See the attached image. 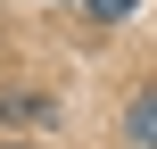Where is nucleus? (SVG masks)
<instances>
[{"label": "nucleus", "instance_id": "obj_1", "mask_svg": "<svg viewBox=\"0 0 157 149\" xmlns=\"http://www.w3.org/2000/svg\"><path fill=\"white\" fill-rule=\"evenodd\" d=\"M124 133H132L141 149H157V91H141V100H132V116H124Z\"/></svg>", "mask_w": 157, "mask_h": 149}, {"label": "nucleus", "instance_id": "obj_2", "mask_svg": "<svg viewBox=\"0 0 157 149\" xmlns=\"http://www.w3.org/2000/svg\"><path fill=\"white\" fill-rule=\"evenodd\" d=\"M75 8H83V17H99V25H116V17H132L141 0H75Z\"/></svg>", "mask_w": 157, "mask_h": 149}, {"label": "nucleus", "instance_id": "obj_3", "mask_svg": "<svg viewBox=\"0 0 157 149\" xmlns=\"http://www.w3.org/2000/svg\"><path fill=\"white\" fill-rule=\"evenodd\" d=\"M0 149H17V141H0Z\"/></svg>", "mask_w": 157, "mask_h": 149}]
</instances>
